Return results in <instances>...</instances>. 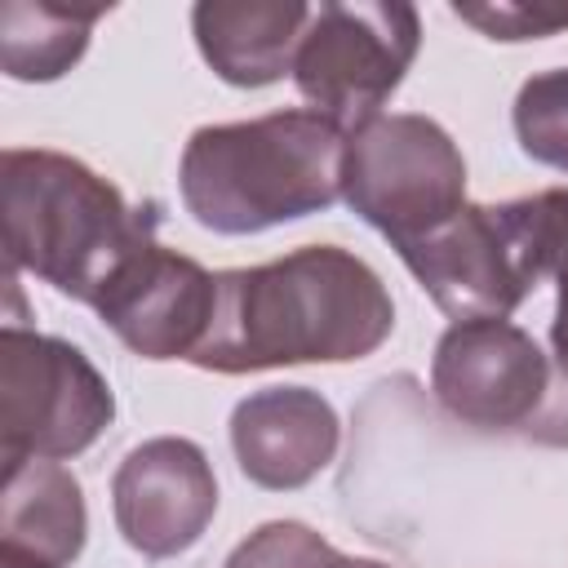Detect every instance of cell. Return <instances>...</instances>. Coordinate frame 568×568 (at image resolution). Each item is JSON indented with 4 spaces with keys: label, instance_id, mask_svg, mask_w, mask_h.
<instances>
[{
    "label": "cell",
    "instance_id": "obj_10",
    "mask_svg": "<svg viewBox=\"0 0 568 568\" xmlns=\"http://www.w3.org/2000/svg\"><path fill=\"white\" fill-rule=\"evenodd\" d=\"M111 510L138 555L169 559L191 550L217 515V479L204 448L182 435H155L129 448L111 479Z\"/></svg>",
    "mask_w": 568,
    "mask_h": 568
},
{
    "label": "cell",
    "instance_id": "obj_12",
    "mask_svg": "<svg viewBox=\"0 0 568 568\" xmlns=\"http://www.w3.org/2000/svg\"><path fill=\"white\" fill-rule=\"evenodd\" d=\"M311 4L302 0H200L191 31L200 58L235 89H262L293 75Z\"/></svg>",
    "mask_w": 568,
    "mask_h": 568
},
{
    "label": "cell",
    "instance_id": "obj_4",
    "mask_svg": "<svg viewBox=\"0 0 568 568\" xmlns=\"http://www.w3.org/2000/svg\"><path fill=\"white\" fill-rule=\"evenodd\" d=\"M564 222V186L466 204L430 235L399 248L413 280L453 320H506L541 275H550L555 240Z\"/></svg>",
    "mask_w": 568,
    "mask_h": 568
},
{
    "label": "cell",
    "instance_id": "obj_17",
    "mask_svg": "<svg viewBox=\"0 0 568 568\" xmlns=\"http://www.w3.org/2000/svg\"><path fill=\"white\" fill-rule=\"evenodd\" d=\"M453 13L479 27L488 40H546L555 31H568V4L493 0V4H453Z\"/></svg>",
    "mask_w": 568,
    "mask_h": 568
},
{
    "label": "cell",
    "instance_id": "obj_20",
    "mask_svg": "<svg viewBox=\"0 0 568 568\" xmlns=\"http://www.w3.org/2000/svg\"><path fill=\"white\" fill-rule=\"evenodd\" d=\"M0 568H53V564H40V559H27V555H13V550H0Z\"/></svg>",
    "mask_w": 568,
    "mask_h": 568
},
{
    "label": "cell",
    "instance_id": "obj_11",
    "mask_svg": "<svg viewBox=\"0 0 568 568\" xmlns=\"http://www.w3.org/2000/svg\"><path fill=\"white\" fill-rule=\"evenodd\" d=\"M333 404L311 386H266L235 404L231 448L248 484L266 493L306 488L337 453Z\"/></svg>",
    "mask_w": 568,
    "mask_h": 568
},
{
    "label": "cell",
    "instance_id": "obj_15",
    "mask_svg": "<svg viewBox=\"0 0 568 568\" xmlns=\"http://www.w3.org/2000/svg\"><path fill=\"white\" fill-rule=\"evenodd\" d=\"M515 138L528 160L568 173V67L537 71L519 84Z\"/></svg>",
    "mask_w": 568,
    "mask_h": 568
},
{
    "label": "cell",
    "instance_id": "obj_9",
    "mask_svg": "<svg viewBox=\"0 0 568 568\" xmlns=\"http://www.w3.org/2000/svg\"><path fill=\"white\" fill-rule=\"evenodd\" d=\"M217 275L151 240L93 302L98 320L142 359H191L213 324Z\"/></svg>",
    "mask_w": 568,
    "mask_h": 568
},
{
    "label": "cell",
    "instance_id": "obj_7",
    "mask_svg": "<svg viewBox=\"0 0 568 568\" xmlns=\"http://www.w3.org/2000/svg\"><path fill=\"white\" fill-rule=\"evenodd\" d=\"M115 417V395L93 359L22 324L0 333V453L4 462H67Z\"/></svg>",
    "mask_w": 568,
    "mask_h": 568
},
{
    "label": "cell",
    "instance_id": "obj_3",
    "mask_svg": "<svg viewBox=\"0 0 568 568\" xmlns=\"http://www.w3.org/2000/svg\"><path fill=\"white\" fill-rule=\"evenodd\" d=\"M0 213L9 271H27L84 306L160 226L155 204H129L84 160L44 146H9L0 155Z\"/></svg>",
    "mask_w": 568,
    "mask_h": 568
},
{
    "label": "cell",
    "instance_id": "obj_14",
    "mask_svg": "<svg viewBox=\"0 0 568 568\" xmlns=\"http://www.w3.org/2000/svg\"><path fill=\"white\" fill-rule=\"evenodd\" d=\"M111 4H67V0H9L0 9V62L9 80L44 84L67 75L84 49L93 22Z\"/></svg>",
    "mask_w": 568,
    "mask_h": 568
},
{
    "label": "cell",
    "instance_id": "obj_1",
    "mask_svg": "<svg viewBox=\"0 0 568 568\" xmlns=\"http://www.w3.org/2000/svg\"><path fill=\"white\" fill-rule=\"evenodd\" d=\"M390 328V288L359 253L302 244L262 266L217 271L213 324L191 364L226 377L288 364H351L373 355Z\"/></svg>",
    "mask_w": 568,
    "mask_h": 568
},
{
    "label": "cell",
    "instance_id": "obj_16",
    "mask_svg": "<svg viewBox=\"0 0 568 568\" xmlns=\"http://www.w3.org/2000/svg\"><path fill=\"white\" fill-rule=\"evenodd\" d=\"M328 550L333 546L315 528L297 519H271L257 532H248L222 568H315Z\"/></svg>",
    "mask_w": 568,
    "mask_h": 568
},
{
    "label": "cell",
    "instance_id": "obj_2",
    "mask_svg": "<svg viewBox=\"0 0 568 568\" xmlns=\"http://www.w3.org/2000/svg\"><path fill=\"white\" fill-rule=\"evenodd\" d=\"M346 129L311 106L235 124H204L186 138L178 191L213 235H257L342 200Z\"/></svg>",
    "mask_w": 568,
    "mask_h": 568
},
{
    "label": "cell",
    "instance_id": "obj_6",
    "mask_svg": "<svg viewBox=\"0 0 568 568\" xmlns=\"http://www.w3.org/2000/svg\"><path fill=\"white\" fill-rule=\"evenodd\" d=\"M422 44V18L404 0H328L311 9L293 58V84L311 111L355 133L404 84Z\"/></svg>",
    "mask_w": 568,
    "mask_h": 568
},
{
    "label": "cell",
    "instance_id": "obj_18",
    "mask_svg": "<svg viewBox=\"0 0 568 568\" xmlns=\"http://www.w3.org/2000/svg\"><path fill=\"white\" fill-rule=\"evenodd\" d=\"M550 275H555V324H550V346H555V359L568 377V186H564V222H559V240H555V262H550Z\"/></svg>",
    "mask_w": 568,
    "mask_h": 568
},
{
    "label": "cell",
    "instance_id": "obj_5",
    "mask_svg": "<svg viewBox=\"0 0 568 568\" xmlns=\"http://www.w3.org/2000/svg\"><path fill=\"white\" fill-rule=\"evenodd\" d=\"M342 200L399 253L466 209V160L439 120L382 111L346 133Z\"/></svg>",
    "mask_w": 568,
    "mask_h": 568
},
{
    "label": "cell",
    "instance_id": "obj_13",
    "mask_svg": "<svg viewBox=\"0 0 568 568\" xmlns=\"http://www.w3.org/2000/svg\"><path fill=\"white\" fill-rule=\"evenodd\" d=\"M89 510L80 479L58 462H4L0 497V550L67 568L80 559Z\"/></svg>",
    "mask_w": 568,
    "mask_h": 568
},
{
    "label": "cell",
    "instance_id": "obj_19",
    "mask_svg": "<svg viewBox=\"0 0 568 568\" xmlns=\"http://www.w3.org/2000/svg\"><path fill=\"white\" fill-rule=\"evenodd\" d=\"M315 568H390V564H382V559H359V555H342V550H328Z\"/></svg>",
    "mask_w": 568,
    "mask_h": 568
},
{
    "label": "cell",
    "instance_id": "obj_8",
    "mask_svg": "<svg viewBox=\"0 0 568 568\" xmlns=\"http://www.w3.org/2000/svg\"><path fill=\"white\" fill-rule=\"evenodd\" d=\"M430 390L470 430H519L550 395V359L510 320H462L435 342Z\"/></svg>",
    "mask_w": 568,
    "mask_h": 568
}]
</instances>
